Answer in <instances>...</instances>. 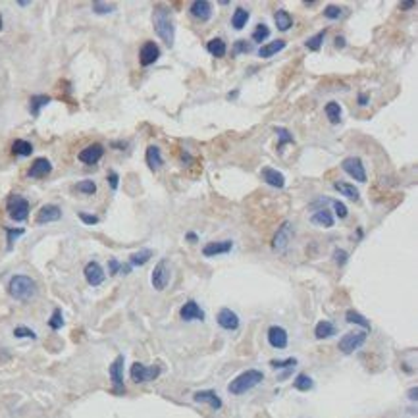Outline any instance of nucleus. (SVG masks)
<instances>
[{
  "label": "nucleus",
  "mask_w": 418,
  "mask_h": 418,
  "mask_svg": "<svg viewBox=\"0 0 418 418\" xmlns=\"http://www.w3.org/2000/svg\"><path fill=\"white\" fill-rule=\"evenodd\" d=\"M341 168H343L345 173H349V175H351L353 180H356V182H361V183L366 182V170H365V164H363L361 158L349 156V158H345V160L341 162Z\"/></svg>",
  "instance_id": "nucleus-9"
},
{
  "label": "nucleus",
  "mask_w": 418,
  "mask_h": 418,
  "mask_svg": "<svg viewBox=\"0 0 418 418\" xmlns=\"http://www.w3.org/2000/svg\"><path fill=\"white\" fill-rule=\"evenodd\" d=\"M0 29H2V16H0Z\"/></svg>",
  "instance_id": "nucleus-59"
},
{
  "label": "nucleus",
  "mask_w": 418,
  "mask_h": 418,
  "mask_svg": "<svg viewBox=\"0 0 418 418\" xmlns=\"http://www.w3.org/2000/svg\"><path fill=\"white\" fill-rule=\"evenodd\" d=\"M60 218H62L60 206H56V204H44L43 208L39 210L35 222H37V224H50V222H58Z\"/></svg>",
  "instance_id": "nucleus-14"
},
{
  "label": "nucleus",
  "mask_w": 418,
  "mask_h": 418,
  "mask_svg": "<svg viewBox=\"0 0 418 418\" xmlns=\"http://www.w3.org/2000/svg\"><path fill=\"white\" fill-rule=\"evenodd\" d=\"M8 293L10 297H14L16 301H29L31 297H35L37 293V283L35 279L29 278V276H23V274H18L10 279L8 283Z\"/></svg>",
  "instance_id": "nucleus-2"
},
{
  "label": "nucleus",
  "mask_w": 418,
  "mask_h": 418,
  "mask_svg": "<svg viewBox=\"0 0 418 418\" xmlns=\"http://www.w3.org/2000/svg\"><path fill=\"white\" fill-rule=\"evenodd\" d=\"M14 335H16V337H29V339H37V333L33 332V330H29V328H25V326H18V328H14Z\"/></svg>",
  "instance_id": "nucleus-45"
},
{
  "label": "nucleus",
  "mask_w": 418,
  "mask_h": 418,
  "mask_svg": "<svg viewBox=\"0 0 418 418\" xmlns=\"http://www.w3.org/2000/svg\"><path fill=\"white\" fill-rule=\"evenodd\" d=\"M193 399L197 401V403H206V405H210V407L214 408V410H220L222 408V399L218 397V393L216 391H212V389H204V391H197L193 395Z\"/></svg>",
  "instance_id": "nucleus-20"
},
{
  "label": "nucleus",
  "mask_w": 418,
  "mask_h": 418,
  "mask_svg": "<svg viewBox=\"0 0 418 418\" xmlns=\"http://www.w3.org/2000/svg\"><path fill=\"white\" fill-rule=\"evenodd\" d=\"M249 54L253 52V43H247V41H235V44H233V54Z\"/></svg>",
  "instance_id": "nucleus-44"
},
{
  "label": "nucleus",
  "mask_w": 418,
  "mask_h": 418,
  "mask_svg": "<svg viewBox=\"0 0 418 418\" xmlns=\"http://www.w3.org/2000/svg\"><path fill=\"white\" fill-rule=\"evenodd\" d=\"M6 210L14 222H25L29 216V203L22 195H12L8 199V204H6Z\"/></svg>",
  "instance_id": "nucleus-4"
},
{
  "label": "nucleus",
  "mask_w": 418,
  "mask_h": 418,
  "mask_svg": "<svg viewBox=\"0 0 418 418\" xmlns=\"http://www.w3.org/2000/svg\"><path fill=\"white\" fill-rule=\"evenodd\" d=\"M33 145L29 143V141H23V139H16L14 141V145H12V152L16 154V156H31L33 154Z\"/></svg>",
  "instance_id": "nucleus-33"
},
{
  "label": "nucleus",
  "mask_w": 418,
  "mask_h": 418,
  "mask_svg": "<svg viewBox=\"0 0 418 418\" xmlns=\"http://www.w3.org/2000/svg\"><path fill=\"white\" fill-rule=\"evenodd\" d=\"M366 337L368 333L363 330V332H351V333H345L343 337L339 339V351L345 354H351L354 353L356 349H361L365 345Z\"/></svg>",
  "instance_id": "nucleus-6"
},
{
  "label": "nucleus",
  "mask_w": 418,
  "mask_h": 418,
  "mask_svg": "<svg viewBox=\"0 0 418 418\" xmlns=\"http://www.w3.org/2000/svg\"><path fill=\"white\" fill-rule=\"evenodd\" d=\"M249 18H251L249 10H245V8H237V10L233 12V16H231V25H233V29L241 31V29L247 25V22H249Z\"/></svg>",
  "instance_id": "nucleus-31"
},
{
  "label": "nucleus",
  "mask_w": 418,
  "mask_h": 418,
  "mask_svg": "<svg viewBox=\"0 0 418 418\" xmlns=\"http://www.w3.org/2000/svg\"><path fill=\"white\" fill-rule=\"evenodd\" d=\"M152 25H154V31L160 37L164 43L168 46H173V39H175V27L170 18V12L162 6H156L152 12Z\"/></svg>",
  "instance_id": "nucleus-1"
},
{
  "label": "nucleus",
  "mask_w": 418,
  "mask_h": 418,
  "mask_svg": "<svg viewBox=\"0 0 418 418\" xmlns=\"http://www.w3.org/2000/svg\"><path fill=\"white\" fill-rule=\"evenodd\" d=\"M233 243L229 239L225 241H210L203 247V255L204 257H218V255H227L231 251Z\"/></svg>",
  "instance_id": "nucleus-15"
},
{
  "label": "nucleus",
  "mask_w": 418,
  "mask_h": 418,
  "mask_svg": "<svg viewBox=\"0 0 418 418\" xmlns=\"http://www.w3.org/2000/svg\"><path fill=\"white\" fill-rule=\"evenodd\" d=\"M83 274H85L87 283H89V285H93V287L100 285V283L104 281V278H106L104 270H102V266L98 264L97 260H91V262L85 266V270H83Z\"/></svg>",
  "instance_id": "nucleus-11"
},
{
  "label": "nucleus",
  "mask_w": 418,
  "mask_h": 418,
  "mask_svg": "<svg viewBox=\"0 0 418 418\" xmlns=\"http://www.w3.org/2000/svg\"><path fill=\"white\" fill-rule=\"evenodd\" d=\"M260 177L268 183V185H272V187H278V189L285 187V177H283V173L278 172V170H274V168H262V170H260Z\"/></svg>",
  "instance_id": "nucleus-22"
},
{
  "label": "nucleus",
  "mask_w": 418,
  "mask_h": 418,
  "mask_svg": "<svg viewBox=\"0 0 418 418\" xmlns=\"http://www.w3.org/2000/svg\"><path fill=\"white\" fill-rule=\"evenodd\" d=\"M6 233H8V245L12 247V243L16 241V237H20V235H23V229L22 227H18V229H6Z\"/></svg>",
  "instance_id": "nucleus-50"
},
{
  "label": "nucleus",
  "mask_w": 418,
  "mask_h": 418,
  "mask_svg": "<svg viewBox=\"0 0 418 418\" xmlns=\"http://www.w3.org/2000/svg\"><path fill=\"white\" fill-rule=\"evenodd\" d=\"M180 316H182L185 322H191V320H204V312L203 309L195 303V301H187L185 305L182 307V311H180Z\"/></svg>",
  "instance_id": "nucleus-19"
},
{
  "label": "nucleus",
  "mask_w": 418,
  "mask_h": 418,
  "mask_svg": "<svg viewBox=\"0 0 418 418\" xmlns=\"http://www.w3.org/2000/svg\"><path fill=\"white\" fill-rule=\"evenodd\" d=\"M285 41H281V39H278V41H272V43L268 44H262L260 46V50H258V56L260 58H272V56H276V54L279 52V50H283L285 48Z\"/></svg>",
  "instance_id": "nucleus-25"
},
{
  "label": "nucleus",
  "mask_w": 418,
  "mask_h": 418,
  "mask_svg": "<svg viewBox=\"0 0 418 418\" xmlns=\"http://www.w3.org/2000/svg\"><path fill=\"white\" fill-rule=\"evenodd\" d=\"M145 160H147V164H149V168L152 170V172L160 170L162 164H164V158H162L160 149H158V147H154V145L147 147V152H145Z\"/></svg>",
  "instance_id": "nucleus-23"
},
{
  "label": "nucleus",
  "mask_w": 418,
  "mask_h": 418,
  "mask_svg": "<svg viewBox=\"0 0 418 418\" xmlns=\"http://www.w3.org/2000/svg\"><path fill=\"white\" fill-rule=\"evenodd\" d=\"M206 50L212 54V56H216V58H222V56H225V52H227V46H225V43L220 39V37H216V39H210V41L206 43Z\"/></svg>",
  "instance_id": "nucleus-30"
},
{
  "label": "nucleus",
  "mask_w": 418,
  "mask_h": 418,
  "mask_svg": "<svg viewBox=\"0 0 418 418\" xmlns=\"http://www.w3.org/2000/svg\"><path fill=\"white\" fill-rule=\"evenodd\" d=\"M408 399H410V401H416L418 399V387H410V389H408Z\"/></svg>",
  "instance_id": "nucleus-54"
},
{
  "label": "nucleus",
  "mask_w": 418,
  "mask_h": 418,
  "mask_svg": "<svg viewBox=\"0 0 418 418\" xmlns=\"http://www.w3.org/2000/svg\"><path fill=\"white\" fill-rule=\"evenodd\" d=\"M262 380H264V374L260 370H245L237 376L235 380H231V384L227 386V391L231 395H241V393L251 391L253 387H257L258 384H262Z\"/></svg>",
  "instance_id": "nucleus-3"
},
{
  "label": "nucleus",
  "mask_w": 418,
  "mask_h": 418,
  "mask_svg": "<svg viewBox=\"0 0 418 418\" xmlns=\"http://www.w3.org/2000/svg\"><path fill=\"white\" fill-rule=\"evenodd\" d=\"M108 374H110V380H112V387L116 393H124L126 391V386H124V354H118L114 359V363L108 368Z\"/></svg>",
  "instance_id": "nucleus-8"
},
{
  "label": "nucleus",
  "mask_w": 418,
  "mask_h": 418,
  "mask_svg": "<svg viewBox=\"0 0 418 418\" xmlns=\"http://www.w3.org/2000/svg\"><path fill=\"white\" fill-rule=\"evenodd\" d=\"M118 173L116 172H110L108 173V183H110V187H112V189H114V191H116V189H118Z\"/></svg>",
  "instance_id": "nucleus-52"
},
{
  "label": "nucleus",
  "mask_w": 418,
  "mask_h": 418,
  "mask_svg": "<svg viewBox=\"0 0 418 418\" xmlns=\"http://www.w3.org/2000/svg\"><path fill=\"white\" fill-rule=\"evenodd\" d=\"M333 189H335V191H339V195H345L347 199H353V201H359V197H361L359 189H356L354 185H351V183L335 182L333 183Z\"/></svg>",
  "instance_id": "nucleus-28"
},
{
  "label": "nucleus",
  "mask_w": 418,
  "mask_h": 418,
  "mask_svg": "<svg viewBox=\"0 0 418 418\" xmlns=\"http://www.w3.org/2000/svg\"><path fill=\"white\" fill-rule=\"evenodd\" d=\"M79 220L83 222V224L87 225H93V224H98L100 222V218L95 214H85V212H79Z\"/></svg>",
  "instance_id": "nucleus-48"
},
{
  "label": "nucleus",
  "mask_w": 418,
  "mask_h": 418,
  "mask_svg": "<svg viewBox=\"0 0 418 418\" xmlns=\"http://www.w3.org/2000/svg\"><path fill=\"white\" fill-rule=\"evenodd\" d=\"M276 133H278V137H279L278 149H283V145H287V143H293V135H291V133L285 128H276Z\"/></svg>",
  "instance_id": "nucleus-43"
},
{
  "label": "nucleus",
  "mask_w": 418,
  "mask_h": 418,
  "mask_svg": "<svg viewBox=\"0 0 418 418\" xmlns=\"http://www.w3.org/2000/svg\"><path fill=\"white\" fill-rule=\"evenodd\" d=\"M158 56H160V48H158V44L154 43V41H147V43L141 46L139 50V62L141 66H152L156 60H158Z\"/></svg>",
  "instance_id": "nucleus-12"
},
{
  "label": "nucleus",
  "mask_w": 418,
  "mask_h": 418,
  "mask_svg": "<svg viewBox=\"0 0 418 418\" xmlns=\"http://www.w3.org/2000/svg\"><path fill=\"white\" fill-rule=\"evenodd\" d=\"M75 189H77L79 193H83V195H95L97 193V185H95L93 180H83V182H79L77 185H75Z\"/></svg>",
  "instance_id": "nucleus-39"
},
{
  "label": "nucleus",
  "mask_w": 418,
  "mask_h": 418,
  "mask_svg": "<svg viewBox=\"0 0 418 418\" xmlns=\"http://www.w3.org/2000/svg\"><path fill=\"white\" fill-rule=\"evenodd\" d=\"M274 22H276L279 31H289L291 25H293V18H291V14L287 10L279 8V10L274 14Z\"/></svg>",
  "instance_id": "nucleus-27"
},
{
  "label": "nucleus",
  "mask_w": 418,
  "mask_h": 418,
  "mask_svg": "<svg viewBox=\"0 0 418 418\" xmlns=\"http://www.w3.org/2000/svg\"><path fill=\"white\" fill-rule=\"evenodd\" d=\"M345 46V37H335V48H343Z\"/></svg>",
  "instance_id": "nucleus-56"
},
{
  "label": "nucleus",
  "mask_w": 418,
  "mask_h": 418,
  "mask_svg": "<svg viewBox=\"0 0 418 418\" xmlns=\"http://www.w3.org/2000/svg\"><path fill=\"white\" fill-rule=\"evenodd\" d=\"M170 276H172V272H170V264H168V260H160V262L154 266V270H152V276H150L152 287H154L156 291H164L166 289V285L170 283Z\"/></svg>",
  "instance_id": "nucleus-7"
},
{
  "label": "nucleus",
  "mask_w": 418,
  "mask_h": 418,
  "mask_svg": "<svg viewBox=\"0 0 418 418\" xmlns=\"http://www.w3.org/2000/svg\"><path fill=\"white\" fill-rule=\"evenodd\" d=\"M347 258H349V255H347V251H343V249H335V251H333V260H335L339 266H343L345 262H347Z\"/></svg>",
  "instance_id": "nucleus-46"
},
{
  "label": "nucleus",
  "mask_w": 418,
  "mask_h": 418,
  "mask_svg": "<svg viewBox=\"0 0 418 418\" xmlns=\"http://www.w3.org/2000/svg\"><path fill=\"white\" fill-rule=\"evenodd\" d=\"M189 12L191 16L201 20V22H208L212 18V4L206 2V0H195L193 4L189 6Z\"/></svg>",
  "instance_id": "nucleus-16"
},
{
  "label": "nucleus",
  "mask_w": 418,
  "mask_h": 418,
  "mask_svg": "<svg viewBox=\"0 0 418 418\" xmlns=\"http://www.w3.org/2000/svg\"><path fill=\"white\" fill-rule=\"evenodd\" d=\"M341 14H343V8H339L335 4H330L324 8V18H328V20H339Z\"/></svg>",
  "instance_id": "nucleus-41"
},
{
  "label": "nucleus",
  "mask_w": 418,
  "mask_h": 418,
  "mask_svg": "<svg viewBox=\"0 0 418 418\" xmlns=\"http://www.w3.org/2000/svg\"><path fill=\"white\" fill-rule=\"evenodd\" d=\"M359 104H361V106H366V104H368V95H366V93H361V95H359Z\"/></svg>",
  "instance_id": "nucleus-55"
},
{
  "label": "nucleus",
  "mask_w": 418,
  "mask_h": 418,
  "mask_svg": "<svg viewBox=\"0 0 418 418\" xmlns=\"http://www.w3.org/2000/svg\"><path fill=\"white\" fill-rule=\"evenodd\" d=\"M108 272H110V276H116L118 272H122V266H120V262L116 260V258H110V262H108Z\"/></svg>",
  "instance_id": "nucleus-51"
},
{
  "label": "nucleus",
  "mask_w": 418,
  "mask_h": 418,
  "mask_svg": "<svg viewBox=\"0 0 418 418\" xmlns=\"http://www.w3.org/2000/svg\"><path fill=\"white\" fill-rule=\"evenodd\" d=\"M293 387H295L297 391H311L312 387H314V382H312L311 376L299 374L295 380H293Z\"/></svg>",
  "instance_id": "nucleus-36"
},
{
  "label": "nucleus",
  "mask_w": 418,
  "mask_h": 418,
  "mask_svg": "<svg viewBox=\"0 0 418 418\" xmlns=\"http://www.w3.org/2000/svg\"><path fill=\"white\" fill-rule=\"evenodd\" d=\"M414 6H416V4H414L412 0H408V2H401V4H399V8H401V10H410V8H414Z\"/></svg>",
  "instance_id": "nucleus-53"
},
{
  "label": "nucleus",
  "mask_w": 418,
  "mask_h": 418,
  "mask_svg": "<svg viewBox=\"0 0 418 418\" xmlns=\"http://www.w3.org/2000/svg\"><path fill=\"white\" fill-rule=\"evenodd\" d=\"M345 320L349 322V324H356V326L365 328V332H368V330H370V322L366 320V318L363 316V314H361V312L347 311V312H345Z\"/></svg>",
  "instance_id": "nucleus-35"
},
{
  "label": "nucleus",
  "mask_w": 418,
  "mask_h": 418,
  "mask_svg": "<svg viewBox=\"0 0 418 418\" xmlns=\"http://www.w3.org/2000/svg\"><path fill=\"white\" fill-rule=\"evenodd\" d=\"M50 172H52V164H50V160H48V158H37V160L31 164V168H29V177L39 180V177H46Z\"/></svg>",
  "instance_id": "nucleus-21"
},
{
  "label": "nucleus",
  "mask_w": 418,
  "mask_h": 418,
  "mask_svg": "<svg viewBox=\"0 0 418 418\" xmlns=\"http://www.w3.org/2000/svg\"><path fill=\"white\" fill-rule=\"evenodd\" d=\"M216 320H218V324H220V328L229 330V332H233V330L239 328V316H237L231 309H222V311L218 312Z\"/></svg>",
  "instance_id": "nucleus-17"
},
{
  "label": "nucleus",
  "mask_w": 418,
  "mask_h": 418,
  "mask_svg": "<svg viewBox=\"0 0 418 418\" xmlns=\"http://www.w3.org/2000/svg\"><path fill=\"white\" fill-rule=\"evenodd\" d=\"M150 257H152V251H150V249H141V251L133 253V255L129 257V266H131V268H133V266H143V264L149 262Z\"/></svg>",
  "instance_id": "nucleus-32"
},
{
  "label": "nucleus",
  "mask_w": 418,
  "mask_h": 418,
  "mask_svg": "<svg viewBox=\"0 0 418 418\" xmlns=\"http://www.w3.org/2000/svg\"><path fill=\"white\" fill-rule=\"evenodd\" d=\"M48 326H50L52 330H60V328L64 326V316H62V311H60V309H54L52 316H50V320H48Z\"/></svg>",
  "instance_id": "nucleus-40"
},
{
  "label": "nucleus",
  "mask_w": 418,
  "mask_h": 418,
  "mask_svg": "<svg viewBox=\"0 0 418 418\" xmlns=\"http://www.w3.org/2000/svg\"><path fill=\"white\" fill-rule=\"evenodd\" d=\"M333 333H335V326L328 320L318 322V324H316V328H314V335H316V339H326V337H332Z\"/></svg>",
  "instance_id": "nucleus-29"
},
{
  "label": "nucleus",
  "mask_w": 418,
  "mask_h": 418,
  "mask_svg": "<svg viewBox=\"0 0 418 418\" xmlns=\"http://www.w3.org/2000/svg\"><path fill=\"white\" fill-rule=\"evenodd\" d=\"M311 222L314 225H320V227H332L333 225V216H332L330 210H326V208H318V210L311 216Z\"/></svg>",
  "instance_id": "nucleus-24"
},
{
  "label": "nucleus",
  "mask_w": 418,
  "mask_h": 418,
  "mask_svg": "<svg viewBox=\"0 0 418 418\" xmlns=\"http://www.w3.org/2000/svg\"><path fill=\"white\" fill-rule=\"evenodd\" d=\"M102 156H104V147L100 143L89 145V147H85V149L77 154V158L83 162V164H97Z\"/></svg>",
  "instance_id": "nucleus-13"
},
{
  "label": "nucleus",
  "mask_w": 418,
  "mask_h": 418,
  "mask_svg": "<svg viewBox=\"0 0 418 418\" xmlns=\"http://www.w3.org/2000/svg\"><path fill=\"white\" fill-rule=\"evenodd\" d=\"M18 6H22V8H25V6H29V2H25V0H20V2H18Z\"/></svg>",
  "instance_id": "nucleus-58"
},
{
  "label": "nucleus",
  "mask_w": 418,
  "mask_h": 418,
  "mask_svg": "<svg viewBox=\"0 0 418 418\" xmlns=\"http://www.w3.org/2000/svg\"><path fill=\"white\" fill-rule=\"evenodd\" d=\"M287 332L281 326H272L268 330V343L274 349H285L287 347Z\"/></svg>",
  "instance_id": "nucleus-18"
},
{
  "label": "nucleus",
  "mask_w": 418,
  "mask_h": 418,
  "mask_svg": "<svg viewBox=\"0 0 418 418\" xmlns=\"http://www.w3.org/2000/svg\"><path fill=\"white\" fill-rule=\"evenodd\" d=\"M270 37V29L266 23H258L257 27H255V31H253V43H262V41H266Z\"/></svg>",
  "instance_id": "nucleus-37"
},
{
  "label": "nucleus",
  "mask_w": 418,
  "mask_h": 418,
  "mask_svg": "<svg viewBox=\"0 0 418 418\" xmlns=\"http://www.w3.org/2000/svg\"><path fill=\"white\" fill-rule=\"evenodd\" d=\"M187 239H189V241H191V243H195V241H197V233H193V231H191V233H187Z\"/></svg>",
  "instance_id": "nucleus-57"
},
{
  "label": "nucleus",
  "mask_w": 418,
  "mask_h": 418,
  "mask_svg": "<svg viewBox=\"0 0 418 418\" xmlns=\"http://www.w3.org/2000/svg\"><path fill=\"white\" fill-rule=\"evenodd\" d=\"M291 237H293V225H291V222H283V224L278 227V231H276V235H274V241H272L274 251L283 253V251L287 249V245H289Z\"/></svg>",
  "instance_id": "nucleus-10"
},
{
  "label": "nucleus",
  "mask_w": 418,
  "mask_h": 418,
  "mask_svg": "<svg viewBox=\"0 0 418 418\" xmlns=\"http://www.w3.org/2000/svg\"><path fill=\"white\" fill-rule=\"evenodd\" d=\"M324 112H326V116H328V120L332 124H339L341 122V106H339V102H335V100L328 102L324 106Z\"/></svg>",
  "instance_id": "nucleus-34"
},
{
  "label": "nucleus",
  "mask_w": 418,
  "mask_h": 418,
  "mask_svg": "<svg viewBox=\"0 0 418 418\" xmlns=\"http://www.w3.org/2000/svg\"><path fill=\"white\" fill-rule=\"evenodd\" d=\"M114 10H116L114 4H106V2H100V0L93 2V12L95 14H112Z\"/></svg>",
  "instance_id": "nucleus-42"
},
{
  "label": "nucleus",
  "mask_w": 418,
  "mask_h": 418,
  "mask_svg": "<svg viewBox=\"0 0 418 418\" xmlns=\"http://www.w3.org/2000/svg\"><path fill=\"white\" fill-rule=\"evenodd\" d=\"M330 203L333 204V208H335V214L339 216V218H347V214H349V210H347V206H345L341 201H330Z\"/></svg>",
  "instance_id": "nucleus-47"
},
{
  "label": "nucleus",
  "mask_w": 418,
  "mask_h": 418,
  "mask_svg": "<svg viewBox=\"0 0 418 418\" xmlns=\"http://www.w3.org/2000/svg\"><path fill=\"white\" fill-rule=\"evenodd\" d=\"M270 365L274 366V368H287V366L297 365V361H295V359H285V361H272Z\"/></svg>",
  "instance_id": "nucleus-49"
},
{
  "label": "nucleus",
  "mask_w": 418,
  "mask_h": 418,
  "mask_svg": "<svg viewBox=\"0 0 418 418\" xmlns=\"http://www.w3.org/2000/svg\"><path fill=\"white\" fill-rule=\"evenodd\" d=\"M324 37H326V29H322V31H318L316 35H312L311 39L307 41V48L312 50V52H318L322 43H324Z\"/></svg>",
  "instance_id": "nucleus-38"
},
{
  "label": "nucleus",
  "mask_w": 418,
  "mask_h": 418,
  "mask_svg": "<svg viewBox=\"0 0 418 418\" xmlns=\"http://www.w3.org/2000/svg\"><path fill=\"white\" fill-rule=\"evenodd\" d=\"M129 376H131V380L135 384H145V382L156 380L160 376V366H145L141 363H133L131 370H129Z\"/></svg>",
  "instance_id": "nucleus-5"
},
{
  "label": "nucleus",
  "mask_w": 418,
  "mask_h": 418,
  "mask_svg": "<svg viewBox=\"0 0 418 418\" xmlns=\"http://www.w3.org/2000/svg\"><path fill=\"white\" fill-rule=\"evenodd\" d=\"M50 102H52V98L46 97V95H33V97L29 98V112H31L33 116H39L41 110H43L46 104H50Z\"/></svg>",
  "instance_id": "nucleus-26"
}]
</instances>
